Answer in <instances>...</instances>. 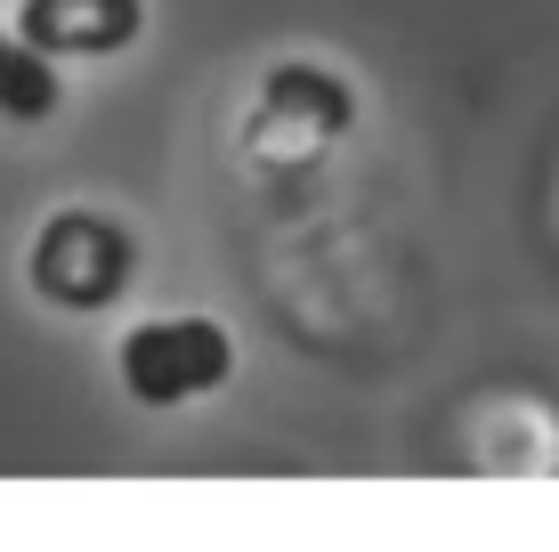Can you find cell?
<instances>
[{"label":"cell","mask_w":559,"mask_h":552,"mask_svg":"<svg viewBox=\"0 0 559 552\" xmlns=\"http://www.w3.org/2000/svg\"><path fill=\"white\" fill-rule=\"evenodd\" d=\"M9 49H16V33H9V25H0V73H9Z\"/></svg>","instance_id":"8992f818"},{"label":"cell","mask_w":559,"mask_h":552,"mask_svg":"<svg viewBox=\"0 0 559 552\" xmlns=\"http://www.w3.org/2000/svg\"><path fill=\"white\" fill-rule=\"evenodd\" d=\"M66 106V73H57V57L49 49H33V42H16L9 49V73H0V122H49V114Z\"/></svg>","instance_id":"277c9868"},{"label":"cell","mask_w":559,"mask_h":552,"mask_svg":"<svg viewBox=\"0 0 559 552\" xmlns=\"http://www.w3.org/2000/svg\"><path fill=\"white\" fill-rule=\"evenodd\" d=\"M146 33V0H16V42L66 57H122Z\"/></svg>","instance_id":"3957f363"},{"label":"cell","mask_w":559,"mask_h":552,"mask_svg":"<svg viewBox=\"0 0 559 552\" xmlns=\"http://www.w3.org/2000/svg\"><path fill=\"white\" fill-rule=\"evenodd\" d=\"M114 374L154 414L195 407V398H211L236 374V333L219 317H146V326H130L114 341Z\"/></svg>","instance_id":"6da1fadb"},{"label":"cell","mask_w":559,"mask_h":552,"mask_svg":"<svg viewBox=\"0 0 559 552\" xmlns=\"http://www.w3.org/2000/svg\"><path fill=\"white\" fill-rule=\"evenodd\" d=\"M267 114H317V139L349 130V90L317 66H276L267 73Z\"/></svg>","instance_id":"5b68a950"},{"label":"cell","mask_w":559,"mask_h":552,"mask_svg":"<svg viewBox=\"0 0 559 552\" xmlns=\"http://www.w3.org/2000/svg\"><path fill=\"white\" fill-rule=\"evenodd\" d=\"M130 269H139L130 227H114L98 212H57L41 236H33V293L57 301V309H73V317L122 301Z\"/></svg>","instance_id":"7a4b0ae2"}]
</instances>
